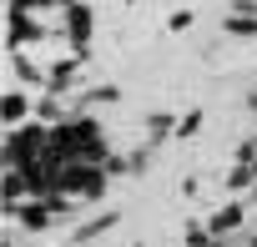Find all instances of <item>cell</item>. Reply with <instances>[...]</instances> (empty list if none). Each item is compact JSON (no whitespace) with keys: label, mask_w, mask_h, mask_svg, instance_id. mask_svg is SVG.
Masks as SVG:
<instances>
[{"label":"cell","mask_w":257,"mask_h":247,"mask_svg":"<svg viewBox=\"0 0 257 247\" xmlns=\"http://www.w3.org/2000/svg\"><path fill=\"white\" fill-rule=\"evenodd\" d=\"M66 36H71V46H76V61L86 56V41H91V26H96V16H91V6H86V0H76V6L66 11Z\"/></svg>","instance_id":"obj_1"},{"label":"cell","mask_w":257,"mask_h":247,"mask_svg":"<svg viewBox=\"0 0 257 247\" xmlns=\"http://www.w3.org/2000/svg\"><path fill=\"white\" fill-rule=\"evenodd\" d=\"M222 31H232V36H257V16H227Z\"/></svg>","instance_id":"obj_2"},{"label":"cell","mask_w":257,"mask_h":247,"mask_svg":"<svg viewBox=\"0 0 257 247\" xmlns=\"http://www.w3.org/2000/svg\"><path fill=\"white\" fill-rule=\"evenodd\" d=\"M6 116H11V121H21V116H26V96H21V91H11V96H6Z\"/></svg>","instance_id":"obj_3"},{"label":"cell","mask_w":257,"mask_h":247,"mask_svg":"<svg viewBox=\"0 0 257 247\" xmlns=\"http://www.w3.org/2000/svg\"><path fill=\"white\" fill-rule=\"evenodd\" d=\"M227 16H257V0H232Z\"/></svg>","instance_id":"obj_4"},{"label":"cell","mask_w":257,"mask_h":247,"mask_svg":"<svg viewBox=\"0 0 257 247\" xmlns=\"http://www.w3.org/2000/svg\"><path fill=\"white\" fill-rule=\"evenodd\" d=\"M16 71H21V76H31V81H41V71H36V66H31L21 51H16Z\"/></svg>","instance_id":"obj_5"},{"label":"cell","mask_w":257,"mask_h":247,"mask_svg":"<svg viewBox=\"0 0 257 247\" xmlns=\"http://www.w3.org/2000/svg\"><path fill=\"white\" fill-rule=\"evenodd\" d=\"M126 6H137V0H126Z\"/></svg>","instance_id":"obj_6"}]
</instances>
